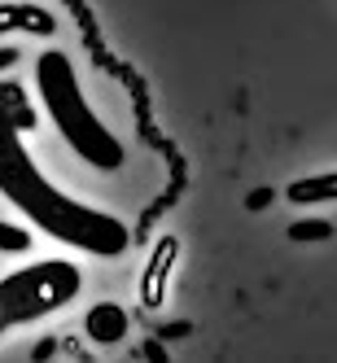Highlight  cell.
<instances>
[{"instance_id":"30bf717a","label":"cell","mask_w":337,"mask_h":363,"mask_svg":"<svg viewBox=\"0 0 337 363\" xmlns=\"http://www.w3.org/2000/svg\"><path fill=\"white\" fill-rule=\"evenodd\" d=\"M0 250H5V254H27L31 250V232H22V228L0 219Z\"/></svg>"},{"instance_id":"3957f363","label":"cell","mask_w":337,"mask_h":363,"mask_svg":"<svg viewBox=\"0 0 337 363\" xmlns=\"http://www.w3.org/2000/svg\"><path fill=\"white\" fill-rule=\"evenodd\" d=\"M79 289H84L79 267L62 263V258H48V263H35V267H22V272L5 276L0 280V333L53 315Z\"/></svg>"},{"instance_id":"8992f818","label":"cell","mask_w":337,"mask_h":363,"mask_svg":"<svg viewBox=\"0 0 337 363\" xmlns=\"http://www.w3.org/2000/svg\"><path fill=\"white\" fill-rule=\"evenodd\" d=\"M9 27L31 31V35H53L57 22L44 9H35V5H0V31H9Z\"/></svg>"},{"instance_id":"9c48e42d","label":"cell","mask_w":337,"mask_h":363,"mask_svg":"<svg viewBox=\"0 0 337 363\" xmlns=\"http://www.w3.org/2000/svg\"><path fill=\"white\" fill-rule=\"evenodd\" d=\"M328 237H333L328 219H298V223H289V241H328Z\"/></svg>"},{"instance_id":"52a82bcc","label":"cell","mask_w":337,"mask_h":363,"mask_svg":"<svg viewBox=\"0 0 337 363\" xmlns=\"http://www.w3.org/2000/svg\"><path fill=\"white\" fill-rule=\"evenodd\" d=\"M284 197L298 201V206H311V201H333L337 197V175L324 171V175H311V179H294L289 189H284Z\"/></svg>"},{"instance_id":"277c9868","label":"cell","mask_w":337,"mask_h":363,"mask_svg":"<svg viewBox=\"0 0 337 363\" xmlns=\"http://www.w3.org/2000/svg\"><path fill=\"white\" fill-rule=\"evenodd\" d=\"M84 328H88L92 342L114 346V342H123V337H127V311L114 306V302H96L88 315H84Z\"/></svg>"},{"instance_id":"ba28073f","label":"cell","mask_w":337,"mask_h":363,"mask_svg":"<svg viewBox=\"0 0 337 363\" xmlns=\"http://www.w3.org/2000/svg\"><path fill=\"white\" fill-rule=\"evenodd\" d=\"M0 106H5V114L13 118L18 132H31V127H35V110L27 106V96H22V88H18V84L0 79Z\"/></svg>"},{"instance_id":"7c38bea8","label":"cell","mask_w":337,"mask_h":363,"mask_svg":"<svg viewBox=\"0 0 337 363\" xmlns=\"http://www.w3.org/2000/svg\"><path fill=\"white\" fill-rule=\"evenodd\" d=\"M145 354H149V359H158V363H167V350H162L158 342H145Z\"/></svg>"},{"instance_id":"9a60e30c","label":"cell","mask_w":337,"mask_h":363,"mask_svg":"<svg viewBox=\"0 0 337 363\" xmlns=\"http://www.w3.org/2000/svg\"><path fill=\"white\" fill-rule=\"evenodd\" d=\"M48 354H53V342H40V346H35V350H31V359H40V363H44V359H48Z\"/></svg>"},{"instance_id":"6da1fadb","label":"cell","mask_w":337,"mask_h":363,"mask_svg":"<svg viewBox=\"0 0 337 363\" xmlns=\"http://www.w3.org/2000/svg\"><path fill=\"white\" fill-rule=\"evenodd\" d=\"M0 193H5L31 223H40L48 237H57L74 250H88L96 258H118L132 245V232L114 215L92 211V206L57 193L40 175V167L31 162L27 145H22V132L5 114V106H0Z\"/></svg>"},{"instance_id":"5b68a950","label":"cell","mask_w":337,"mask_h":363,"mask_svg":"<svg viewBox=\"0 0 337 363\" xmlns=\"http://www.w3.org/2000/svg\"><path fill=\"white\" fill-rule=\"evenodd\" d=\"M175 237H162L158 241V250H153V263H149V272H145V284H140V302L145 306H158L162 302V284H167V272H171V263H175Z\"/></svg>"},{"instance_id":"7a4b0ae2","label":"cell","mask_w":337,"mask_h":363,"mask_svg":"<svg viewBox=\"0 0 337 363\" xmlns=\"http://www.w3.org/2000/svg\"><path fill=\"white\" fill-rule=\"evenodd\" d=\"M35 88H40V101L48 118L57 123L62 140L79 153V158L96 171H118L123 167V145L114 140V132L92 114V106L79 92V74H74L70 57L62 48H48L35 62Z\"/></svg>"},{"instance_id":"4fadbf2b","label":"cell","mask_w":337,"mask_h":363,"mask_svg":"<svg viewBox=\"0 0 337 363\" xmlns=\"http://www.w3.org/2000/svg\"><path fill=\"white\" fill-rule=\"evenodd\" d=\"M18 62V48H0V70H9Z\"/></svg>"},{"instance_id":"8fae6325","label":"cell","mask_w":337,"mask_h":363,"mask_svg":"<svg viewBox=\"0 0 337 363\" xmlns=\"http://www.w3.org/2000/svg\"><path fill=\"white\" fill-rule=\"evenodd\" d=\"M267 201H272V189H258V193H250V197H245V206H250V211H263Z\"/></svg>"},{"instance_id":"5bb4252c","label":"cell","mask_w":337,"mask_h":363,"mask_svg":"<svg viewBox=\"0 0 337 363\" xmlns=\"http://www.w3.org/2000/svg\"><path fill=\"white\" fill-rule=\"evenodd\" d=\"M162 337H189V324H167Z\"/></svg>"}]
</instances>
